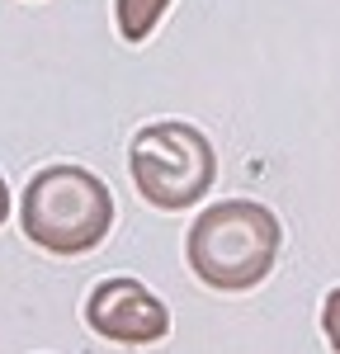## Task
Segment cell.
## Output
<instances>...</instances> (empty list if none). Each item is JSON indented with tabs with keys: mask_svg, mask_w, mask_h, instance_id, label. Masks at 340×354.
<instances>
[{
	"mask_svg": "<svg viewBox=\"0 0 340 354\" xmlns=\"http://www.w3.org/2000/svg\"><path fill=\"white\" fill-rule=\"evenodd\" d=\"M321 326H326V340H331V345H336V354H340V288H336V293H326Z\"/></svg>",
	"mask_w": 340,
	"mask_h": 354,
	"instance_id": "obj_6",
	"label": "cell"
},
{
	"mask_svg": "<svg viewBox=\"0 0 340 354\" xmlns=\"http://www.w3.org/2000/svg\"><path fill=\"white\" fill-rule=\"evenodd\" d=\"M85 322L104 340L151 345V340H161L170 330V312H166V302L151 288H142L138 279H104L85 302Z\"/></svg>",
	"mask_w": 340,
	"mask_h": 354,
	"instance_id": "obj_4",
	"label": "cell"
},
{
	"mask_svg": "<svg viewBox=\"0 0 340 354\" xmlns=\"http://www.w3.org/2000/svg\"><path fill=\"white\" fill-rule=\"evenodd\" d=\"M19 218L33 245L53 255H85L109 236L113 198L109 185L81 165H48L28 180Z\"/></svg>",
	"mask_w": 340,
	"mask_h": 354,
	"instance_id": "obj_2",
	"label": "cell"
},
{
	"mask_svg": "<svg viewBox=\"0 0 340 354\" xmlns=\"http://www.w3.org/2000/svg\"><path fill=\"white\" fill-rule=\"evenodd\" d=\"M166 10H170V0H113V19H118V33L128 43H142L151 28L161 24Z\"/></svg>",
	"mask_w": 340,
	"mask_h": 354,
	"instance_id": "obj_5",
	"label": "cell"
},
{
	"mask_svg": "<svg viewBox=\"0 0 340 354\" xmlns=\"http://www.w3.org/2000/svg\"><path fill=\"white\" fill-rule=\"evenodd\" d=\"M10 218V189H5V180H0V222Z\"/></svg>",
	"mask_w": 340,
	"mask_h": 354,
	"instance_id": "obj_7",
	"label": "cell"
},
{
	"mask_svg": "<svg viewBox=\"0 0 340 354\" xmlns=\"http://www.w3.org/2000/svg\"><path fill=\"white\" fill-rule=\"evenodd\" d=\"M279 241H283L279 218L265 203L227 198V203H213L194 218L185 250H189V270L208 288L241 293V288H255L274 270Z\"/></svg>",
	"mask_w": 340,
	"mask_h": 354,
	"instance_id": "obj_1",
	"label": "cell"
},
{
	"mask_svg": "<svg viewBox=\"0 0 340 354\" xmlns=\"http://www.w3.org/2000/svg\"><path fill=\"white\" fill-rule=\"evenodd\" d=\"M128 165H133V185L142 189V198L166 213L194 208L218 180L213 142L194 123H180V118H161V123L142 128L133 137Z\"/></svg>",
	"mask_w": 340,
	"mask_h": 354,
	"instance_id": "obj_3",
	"label": "cell"
}]
</instances>
